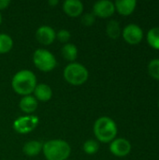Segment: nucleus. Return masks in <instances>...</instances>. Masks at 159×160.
Here are the masks:
<instances>
[{"label":"nucleus","instance_id":"nucleus-11","mask_svg":"<svg viewBox=\"0 0 159 160\" xmlns=\"http://www.w3.org/2000/svg\"><path fill=\"white\" fill-rule=\"evenodd\" d=\"M63 10L69 17H80L83 12V4L80 0H66L63 3Z\"/></svg>","mask_w":159,"mask_h":160},{"label":"nucleus","instance_id":"nucleus-13","mask_svg":"<svg viewBox=\"0 0 159 160\" xmlns=\"http://www.w3.org/2000/svg\"><path fill=\"white\" fill-rule=\"evenodd\" d=\"M137 1L136 0H117L114 2L115 10L123 16L130 15L136 8Z\"/></svg>","mask_w":159,"mask_h":160},{"label":"nucleus","instance_id":"nucleus-26","mask_svg":"<svg viewBox=\"0 0 159 160\" xmlns=\"http://www.w3.org/2000/svg\"><path fill=\"white\" fill-rule=\"evenodd\" d=\"M2 22V15H1V12H0V24Z\"/></svg>","mask_w":159,"mask_h":160},{"label":"nucleus","instance_id":"nucleus-7","mask_svg":"<svg viewBox=\"0 0 159 160\" xmlns=\"http://www.w3.org/2000/svg\"><path fill=\"white\" fill-rule=\"evenodd\" d=\"M122 36L125 41L128 44L137 45L143 38V31L139 25L135 23H130L123 29Z\"/></svg>","mask_w":159,"mask_h":160},{"label":"nucleus","instance_id":"nucleus-8","mask_svg":"<svg viewBox=\"0 0 159 160\" xmlns=\"http://www.w3.org/2000/svg\"><path fill=\"white\" fill-rule=\"evenodd\" d=\"M115 12L114 3L110 0H100L94 4L93 14L99 18H109Z\"/></svg>","mask_w":159,"mask_h":160},{"label":"nucleus","instance_id":"nucleus-17","mask_svg":"<svg viewBox=\"0 0 159 160\" xmlns=\"http://www.w3.org/2000/svg\"><path fill=\"white\" fill-rule=\"evenodd\" d=\"M106 33L112 39L118 38L120 37L121 33H122V29H121L120 23L116 20L110 21L107 23V25H106Z\"/></svg>","mask_w":159,"mask_h":160},{"label":"nucleus","instance_id":"nucleus-1","mask_svg":"<svg viewBox=\"0 0 159 160\" xmlns=\"http://www.w3.org/2000/svg\"><path fill=\"white\" fill-rule=\"evenodd\" d=\"M37 84V77L35 73L29 69H22L16 72L11 80L13 91L22 97L31 95Z\"/></svg>","mask_w":159,"mask_h":160},{"label":"nucleus","instance_id":"nucleus-27","mask_svg":"<svg viewBox=\"0 0 159 160\" xmlns=\"http://www.w3.org/2000/svg\"><path fill=\"white\" fill-rule=\"evenodd\" d=\"M158 108H159V101H158Z\"/></svg>","mask_w":159,"mask_h":160},{"label":"nucleus","instance_id":"nucleus-15","mask_svg":"<svg viewBox=\"0 0 159 160\" xmlns=\"http://www.w3.org/2000/svg\"><path fill=\"white\" fill-rule=\"evenodd\" d=\"M42 147H43V143H41V142L33 140L27 142L23 145L22 152L25 156L33 158L37 156L40 152H42Z\"/></svg>","mask_w":159,"mask_h":160},{"label":"nucleus","instance_id":"nucleus-14","mask_svg":"<svg viewBox=\"0 0 159 160\" xmlns=\"http://www.w3.org/2000/svg\"><path fill=\"white\" fill-rule=\"evenodd\" d=\"M33 93L37 101L46 102L52 98V90L46 83H37Z\"/></svg>","mask_w":159,"mask_h":160},{"label":"nucleus","instance_id":"nucleus-24","mask_svg":"<svg viewBox=\"0 0 159 160\" xmlns=\"http://www.w3.org/2000/svg\"><path fill=\"white\" fill-rule=\"evenodd\" d=\"M10 4L9 0H0V10H3L7 8Z\"/></svg>","mask_w":159,"mask_h":160},{"label":"nucleus","instance_id":"nucleus-20","mask_svg":"<svg viewBox=\"0 0 159 160\" xmlns=\"http://www.w3.org/2000/svg\"><path fill=\"white\" fill-rule=\"evenodd\" d=\"M82 149L87 155H95L99 149V143L96 140H87L83 143Z\"/></svg>","mask_w":159,"mask_h":160},{"label":"nucleus","instance_id":"nucleus-12","mask_svg":"<svg viewBox=\"0 0 159 160\" xmlns=\"http://www.w3.org/2000/svg\"><path fill=\"white\" fill-rule=\"evenodd\" d=\"M38 102L34 96H24L21 98L19 102V107L22 112L26 114H32L37 109Z\"/></svg>","mask_w":159,"mask_h":160},{"label":"nucleus","instance_id":"nucleus-18","mask_svg":"<svg viewBox=\"0 0 159 160\" xmlns=\"http://www.w3.org/2000/svg\"><path fill=\"white\" fill-rule=\"evenodd\" d=\"M13 47V40L11 37L5 33H0V53L5 54L10 52Z\"/></svg>","mask_w":159,"mask_h":160},{"label":"nucleus","instance_id":"nucleus-25","mask_svg":"<svg viewBox=\"0 0 159 160\" xmlns=\"http://www.w3.org/2000/svg\"><path fill=\"white\" fill-rule=\"evenodd\" d=\"M49 5L50 6H52V7H54V6H56V5H58L59 4V1L58 0H49Z\"/></svg>","mask_w":159,"mask_h":160},{"label":"nucleus","instance_id":"nucleus-9","mask_svg":"<svg viewBox=\"0 0 159 160\" xmlns=\"http://www.w3.org/2000/svg\"><path fill=\"white\" fill-rule=\"evenodd\" d=\"M110 151L115 157L124 158L130 153L131 143L124 138L114 139L110 144Z\"/></svg>","mask_w":159,"mask_h":160},{"label":"nucleus","instance_id":"nucleus-6","mask_svg":"<svg viewBox=\"0 0 159 160\" xmlns=\"http://www.w3.org/2000/svg\"><path fill=\"white\" fill-rule=\"evenodd\" d=\"M39 118L34 114L18 117L13 122V129L19 134H27L33 131L38 125Z\"/></svg>","mask_w":159,"mask_h":160},{"label":"nucleus","instance_id":"nucleus-16","mask_svg":"<svg viewBox=\"0 0 159 160\" xmlns=\"http://www.w3.org/2000/svg\"><path fill=\"white\" fill-rule=\"evenodd\" d=\"M61 53L65 60L72 63L78 57V48L73 43H66L61 49Z\"/></svg>","mask_w":159,"mask_h":160},{"label":"nucleus","instance_id":"nucleus-19","mask_svg":"<svg viewBox=\"0 0 159 160\" xmlns=\"http://www.w3.org/2000/svg\"><path fill=\"white\" fill-rule=\"evenodd\" d=\"M147 41L155 50H159V27L151 28L147 33Z\"/></svg>","mask_w":159,"mask_h":160},{"label":"nucleus","instance_id":"nucleus-10","mask_svg":"<svg viewBox=\"0 0 159 160\" xmlns=\"http://www.w3.org/2000/svg\"><path fill=\"white\" fill-rule=\"evenodd\" d=\"M36 38L42 45H51L56 39V33L52 27L42 25L37 29Z\"/></svg>","mask_w":159,"mask_h":160},{"label":"nucleus","instance_id":"nucleus-5","mask_svg":"<svg viewBox=\"0 0 159 160\" xmlns=\"http://www.w3.org/2000/svg\"><path fill=\"white\" fill-rule=\"evenodd\" d=\"M33 63L39 70L50 72L56 68L57 61L55 56L46 49H37L33 53Z\"/></svg>","mask_w":159,"mask_h":160},{"label":"nucleus","instance_id":"nucleus-22","mask_svg":"<svg viewBox=\"0 0 159 160\" xmlns=\"http://www.w3.org/2000/svg\"><path fill=\"white\" fill-rule=\"evenodd\" d=\"M81 22L85 26H91L96 22V16L93 14V12H86L82 14L81 16Z\"/></svg>","mask_w":159,"mask_h":160},{"label":"nucleus","instance_id":"nucleus-23","mask_svg":"<svg viewBox=\"0 0 159 160\" xmlns=\"http://www.w3.org/2000/svg\"><path fill=\"white\" fill-rule=\"evenodd\" d=\"M71 34L67 29H61L56 33V39L62 43H68V40L70 39Z\"/></svg>","mask_w":159,"mask_h":160},{"label":"nucleus","instance_id":"nucleus-4","mask_svg":"<svg viewBox=\"0 0 159 160\" xmlns=\"http://www.w3.org/2000/svg\"><path fill=\"white\" fill-rule=\"evenodd\" d=\"M63 75L67 82L74 86H79L86 82L89 77V72L82 64L72 62L66 66Z\"/></svg>","mask_w":159,"mask_h":160},{"label":"nucleus","instance_id":"nucleus-3","mask_svg":"<svg viewBox=\"0 0 159 160\" xmlns=\"http://www.w3.org/2000/svg\"><path fill=\"white\" fill-rule=\"evenodd\" d=\"M116 123L108 116H102L96 120L94 124V134L97 142H112L117 135Z\"/></svg>","mask_w":159,"mask_h":160},{"label":"nucleus","instance_id":"nucleus-21","mask_svg":"<svg viewBox=\"0 0 159 160\" xmlns=\"http://www.w3.org/2000/svg\"><path fill=\"white\" fill-rule=\"evenodd\" d=\"M149 75L159 81V59H153L148 65Z\"/></svg>","mask_w":159,"mask_h":160},{"label":"nucleus","instance_id":"nucleus-2","mask_svg":"<svg viewBox=\"0 0 159 160\" xmlns=\"http://www.w3.org/2000/svg\"><path fill=\"white\" fill-rule=\"evenodd\" d=\"M42 152L47 160H67L71 153V147L66 141L54 139L43 143Z\"/></svg>","mask_w":159,"mask_h":160}]
</instances>
